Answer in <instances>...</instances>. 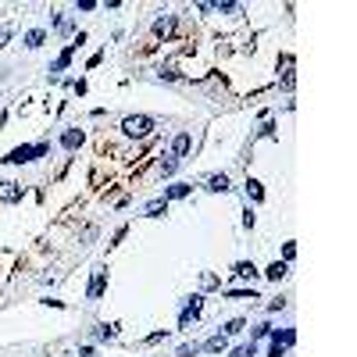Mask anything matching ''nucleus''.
<instances>
[{
    "label": "nucleus",
    "mask_w": 357,
    "mask_h": 357,
    "mask_svg": "<svg viewBox=\"0 0 357 357\" xmlns=\"http://www.w3.org/2000/svg\"><path fill=\"white\" fill-rule=\"evenodd\" d=\"M196 353H200V343H193V346H182V350H179V357H196Z\"/></svg>",
    "instance_id": "393cba45"
},
{
    "label": "nucleus",
    "mask_w": 357,
    "mask_h": 357,
    "mask_svg": "<svg viewBox=\"0 0 357 357\" xmlns=\"http://www.w3.org/2000/svg\"><path fill=\"white\" fill-rule=\"evenodd\" d=\"M189 147H193V136H189V132H179L175 143H172V157H175V161H179V157H186Z\"/></svg>",
    "instance_id": "39448f33"
},
{
    "label": "nucleus",
    "mask_w": 357,
    "mask_h": 357,
    "mask_svg": "<svg viewBox=\"0 0 357 357\" xmlns=\"http://www.w3.org/2000/svg\"><path fill=\"white\" fill-rule=\"evenodd\" d=\"M236 332H243V318H232V322L225 325V336H236Z\"/></svg>",
    "instance_id": "412c9836"
},
{
    "label": "nucleus",
    "mask_w": 357,
    "mask_h": 357,
    "mask_svg": "<svg viewBox=\"0 0 357 357\" xmlns=\"http://www.w3.org/2000/svg\"><path fill=\"white\" fill-rule=\"evenodd\" d=\"M293 83H297V75H293V72H286V75H282V90H293Z\"/></svg>",
    "instance_id": "a878e982"
},
{
    "label": "nucleus",
    "mask_w": 357,
    "mask_h": 357,
    "mask_svg": "<svg viewBox=\"0 0 357 357\" xmlns=\"http://www.w3.org/2000/svg\"><path fill=\"white\" fill-rule=\"evenodd\" d=\"M0 200H4V204H18L22 200V182L4 179V182H0Z\"/></svg>",
    "instance_id": "7ed1b4c3"
},
{
    "label": "nucleus",
    "mask_w": 357,
    "mask_h": 357,
    "mask_svg": "<svg viewBox=\"0 0 357 357\" xmlns=\"http://www.w3.org/2000/svg\"><path fill=\"white\" fill-rule=\"evenodd\" d=\"M4 161H8V165H25V161H32V147H15Z\"/></svg>",
    "instance_id": "423d86ee"
},
{
    "label": "nucleus",
    "mask_w": 357,
    "mask_h": 357,
    "mask_svg": "<svg viewBox=\"0 0 357 357\" xmlns=\"http://www.w3.org/2000/svg\"><path fill=\"white\" fill-rule=\"evenodd\" d=\"M154 32H157V36H168V32H172V18H157V22H154Z\"/></svg>",
    "instance_id": "aec40b11"
},
{
    "label": "nucleus",
    "mask_w": 357,
    "mask_h": 357,
    "mask_svg": "<svg viewBox=\"0 0 357 357\" xmlns=\"http://www.w3.org/2000/svg\"><path fill=\"white\" fill-rule=\"evenodd\" d=\"M165 207H168V200H150V204H147L143 211H147V218H157V215H161Z\"/></svg>",
    "instance_id": "6ab92c4d"
},
{
    "label": "nucleus",
    "mask_w": 357,
    "mask_h": 357,
    "mask_svg": "<svg viewBox=\"0 0 357 357\" xmlns=\"http://www.w3.org/2000/svg\"><path fill=\"white\" fill-rule=\"evenodd\" d=\"M232 275H240V279H254V275H257V268H254V264H247V261H240V264L232 268Z\"/></svg>",
    "instance_id": "4468645a"
},
{
    "label": "nucleus",
    "mask_w": 357,
    "mask_h": 357,
    "mask_svg": "<svg viewBox=\"0 0 357 357\" xmlns=\"http://www.w3.org/2000/svg\"><path fill=\"white\" fill-rule=\"evenodd\" d=\"M200 307H204V297H189V300L182 304L179 325H182V329H189V322H196V318H200Z\"/></svg>",
    "instance_id": "f03ea898"
},
{
    "label": "nucleus",
    "mask_w": 357,
    "mask_h": 357,
    "mask_svg": "<svg viewBox=\"0 0 357 357\" xmlns=\"http://www.w3.org/2000/svg\"><path fill=\"white\" fill-rule=\"evenodd\" d=\"M189 182H175V186H168L165 189V196H161V200H182V196H189Z\"/></svg>",
    "instance_id": "0eeeda50"
},
{
    "label": "nucleus",
    "mask_w": 357,
    "mask_h": 357,
    "mask_svg": "<svg viewBox=\"0 0 357 357\" xmlns=\"http://www.w3.org/2000/svg\"><path fill=\"white\" fill-rule=\"evenodd\" d=\"M175 168H179V161H175V157H168V161H161V175H175Z\"/></svg>",
    "instance_id": "4be33fe9"
},
{
    "label": "nucleus",
    "mask_w": 357,
    "mask_h": 357,
    "mask_svg": "<svg viewBox=\"0 0 357 357\" xmlns=\"http://www.w3.org/2000/svg\"><path fill=\"white\" fill-rule=\"evenodd\" d=\"M75 50H79V47H75V43H68V47H64V50H61V57H57V61H54V64H50V72H54V75H57V72H64V68H68V61H72V54H75Z\"/></svg>",
    "instance_id": "6e6552de"
},
{
    "label": "nucleus",
    "mask_w": 357,
    "mask_h": 357,
    "mask_svg": "<svg viewBox=\"0 0 357 357\" xmlns=\"http://www.w3.org/2000/svg\"><path fill=\"white\" fill-rule=\"evenodd\" d=\"M11 43V29H0V47H8Z\"/></svg>",
    "instance_id": "cd10ccee"
},
{
    "label": "nucleus",
    "mask_w": 357,
    "mask_h": 357,
    "mask_svg": "<svg viewBox=\"0 0 357 357\" xmlns=\"http://www.w3.org/2000/svg\"><path fill=\"white\" fill-rule=\"evenodd\" d=\"M104 286H107V271H104V268H97V271H93V279H90L86 297H90V300H100V297H104Z\"/></svg>",
    "instance_id": "20e7f679"
},
{
    "label": "nucleus",
    "mask_w": 357,
    "mask_h": 357,
    "mask_svg": "<svg viewBox=\"0 0 357 357\" xmlns=\"http://www.w3.org/2000/svg\"><path fill=\"white\" fill-rule=\"evenodd\" d=\"M261 336H271V325H257L254 329V339H261Z\"/></svg>",
    "instance_id": "bb28decb"
},
{
    "label": "nucleus",
    "mask_w": 357,
    "mask_h": 357,
    "mask_svg": "<svg viewBox=\"0 0 357 357\" xmlns=\"http://www.w3.org/2000/svg\"><path fill=\"white\" fill-rule=\"evenodd\" d=\"M293 343H297V332H293V329H282V332H275V343H271V346H282V350H286V346H293Z\"/></svg>",
    "instance_id": "9d476101"
},
{
    "label": "nucleus",
    "mask_w": 357,
    "mask_h": 357,
    "mask_svg": "<svg viewBox=\"0 0 357 357\" xmlns=\"http://www.w3.org/2000/svg\"><path fill=\"white\" fill-rule=\"evenodd\" d=\"M118 336V325H97L93 329V339H114Z\"/></svg>",
    "instance_id": "2eb2a0df"
},
{
    "label": "nucleus",
    "mask_w": 357,
    "mask_h": 357,
    "mask_svg": "<svg viewBox=\"0 0 357 357\" xmlns=\"http://www.w3.org/2000/svg\"><path fill=\"white\" fill-rule=\"evenodd\" d=\"M200 282H204V290H211V286H218V275H211V271H204V275H200Z\"/></svg>",
    "instance_id": "b1692460"
},
{
    "label": "nucleus",
    "mask_w": 357,
    "mask_h": 357,
    "mask_svg": "<svg viewBox=\"0 0 357 357\" xmlns=\"http://www.w3.org/2000/svg\"><path fill=\"white\" fill-rule=\"evenodd\" d=\"M215 11H222V15H236V11H240V4H229V0H225V4H215Z\"/></svg>",
    "instance_id": "5701e85b"
},
{
    "label": "nucleus",
    "mask_w": 357,
    "mask_h": 357,
    "mask_svg": "<svg viewBox=\"0 0 357 357\" xmlns=\"http://www.w3.org/2000/svg\"><path fill=\"white\" fill-rule=\"evenodd\" d=\"M79 143H83V129H68V132L61 136V147H64V150H75Z\"/></svg>",
    "instance_id": "1a4fd4ad"
},
{
    "label": "nucleus",
    "mask_w": 357,
    "mask_h": 357,
    "mask_svg": "<svg viewBox=\"0 0 357 357\" xmlns=\"http://www.w3.org/2000/svg\"><path fill=\"white\" fill-rule=\"evenodd\" d=\"M200 350H211V353H218V350H225V336L218 332V336H211L207 343H200Z\"/></svg>",
    "instance_id": "dca6fc26"
},
{
    "label": "nucleus",
    "mask_w": 357,
    "mask_h": 357,
    "mask_svg": "<svg viewBox=\"0 0 357 357\" xmlns=\"http://www.w3.org/2000/svg\"><path fill=\"white\" fill-rule=\"evenodd\" d=\"M264 275H268L271 282H279V279H286V264H282V261H275V264H268V271H264Z\"/></svg>",
    "instance_id": "ddd939ff"
},
{
    "label": "nucleus",
    "mask_w": 357,
    "mask_h": 357,
    "mask_svg": "<svg viewBox=\"0 0 357 357\" xmlns=\"http://www.w3.org/2000/svg\"><path fill=\"white\" fill-rule=\"evenodd\" d=\"M207 189H211V193H225V189H229V175H225V172H222V175H211V179H207Z\"/></svg>",
    "instance_id": "f8f14e48"
},
{
    "label": "nucleus",
    "mask_w": 357,
    "mask_h": 357,
    "mask_svg": "<svg viewBox=\"0 0 357 357\" xmlns=\"http://www.w3.org/2000/svg\"><path fill=\"white\" fill-rule=\"evenodd\" d=\"M247 196H250V200H264V189H261V182H254V179H247Z\"/></svg>",
    "instance_id": "f3484780"
},
{
    "label": "nucleus",
    "mask_w": 357,
    "mask_h": 357,
    "mask_svg": "<svg viewBox=\"0 0 357 357\" xmlns=\"http://www.w3.org/2000/svg\"><path fill=\"white\" fill-rule=\"evenodd\" d=\"M232 357H257V343L250 339V343H243V346H236Z\"/></svg>",
    "instance_id": "a211bd4d"
},
{
    "label": "nucleus",
    "mask_w": 357,
    "mask_h": 357,
    "mask_svg": "<svg viewBox=\"0 0 357 357\" xmlns=\"http://www.w3.org/2000/svg\"><path fill=\"white\" fill-rule=\"evenodd\" d=\"M43 39H47V32H43V29H32V32H25V47H29V50H36V47H43Z\"/></svg>",
    "instance_id": "9b49d317"
},
{
    "label": "nucleus",
    "mask_w": 357,
    "mask_h": 357,
    "mask_svg": "<svg viewBox=\"0 0 357 357\" xmlns=\"http://www.w3.org/2000/svg\"><path fill=\"white\" fill-rule=\"evenodd\" d=\"M154 129V122H150V118L147 114H129L125 118V122H122V132L125 136H132V139H139V136H147Z\"/></svg>",
    "instance_id": "f257e3e1"
},
{
    "label": "nucleus",
    "mask_w": 357,
    "mask_h": 357,
    "mask_svg": "<svg viewBox=\"0 0 357 357\" xmlns=\"http://www.w3.org/2000/svg\"><path fill=\"white\" fill-rule=\"evenodd\" d=\"M282 254H286V261H293V257H297V243H286V250H282Z\"/></svg>",
    "instance_id": "c85d7f7f"
}]
</instances>
